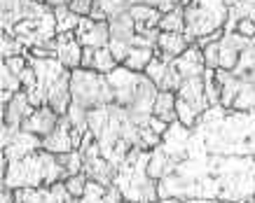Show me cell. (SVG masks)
Listing matches in <instances>:
<instances>
[{
	"label": "cell",
	"mask_w": 255,
	"mask_h": 203,
	"mask_svg": "<svg viewBox=\"0 0 255 203\" xmlns=\"http://www.w3.org/2000/svg\"><path fill=\"white\" fill-rule=\"evenodd\" d=\"M59 117H61V115L54 112L49 105H40V108H35V112H33L31 117L21 124V129L23 131H28V133H35V135H40V138H45V135H49V133L56 129Z\"/></svg>",
	"instance_id": "cell-18"
},
{
	"label": "cell",
	"mask_w": 255,
	"mask_h": 203,
	"mask_svg": "<svg viewBox=\"0 0 255 203\" xmlns=\"http://www.w3.org/2000/svg\"><path fill=\"white\" fill-rule=\"evenodd\" d=\"M152 115L159 119H164L166 124H173L178 119V112H176V94L173 91H159L155 101V110Z\"/></svg>",
	"instance_id": "cell-24"
},
{
	"label": "cell",
	"mask_w": 255,
	"mask_h": 203,
	"mask_svg": "<svg viewBox=\"0 0 255 203\" xmlns=\"http://www.w3.org/2000/svg\"><path fill=\"white\" fill-rule=\"evenodd\" d=\"M152 159V149H131L115 171V185L122 192L124 201L129 203H152L159 201V182H157L147 166Z\"/></svg>",
	"instance_id": "cell-5"
},
{
	"label": "cell",
	"mask_w": 255,
	"mask_h": 203,
	"mask_svg": "<svg viewBox=\"0 0 255 203\" xmlns=\"http://www.w3.org/2000/svg\"><path fill=\"white\" fill-rule=\"evenodd\" d=\"M38 149H42V138L21 129V131L14 133V135L2 145V154L12 161V159H21V156H26V154H33V152H38Z\"/></svg>",
	"instance_id": "cell-17"
},
{
	"label": "cell",
	"mask_w": 255,
	"mask_h": 203,
	"mask_svg": "<svg viewBox=\"0 0 255 203\" xmlns=\"http://www.w3.org/2000/svg\"><path fill=\"white\" fill-rule=\"evenodd\" d=\"M122 203H129V201H122ZM152 203H162V201H152Z\"/></svg>",
	"instance_id": "cell-41"
},
{
	"label": "cell",
	"mask_w": 255,
	"mask_h": 203,
	"mask_svg": "<svg viewBox=\"0 0 255 203\" xmlns=\"http://www.w3.org/2000/svg\"><path fill=\"white\" fill-rule=\"evenodd\" d=\"M82 52L85 47L80 45L75 33H59L56 35V59L68 68V70H78L82 68Z\"/></svg>",
	"instance_id": "cell-16"
},
{
	"label": "cell",
	"mask_w": 255,
	"mask_h": 203,
	"mask_svg": "<svg viewBox=\"0 0 255 203\" xmlns=\"http://www.w3.org/2000/svg\"><path fill=\"white\" fill-rule=\"evenodd\" d=\"M185 38L190 42L223 31L230 16L227 0H185Z\"/></svg>",
	"instance_id": "cell-7"
},
{
	"label": "cell",
	"mask_w": 255,
	"mask_h": 203,
	"mask_svg": "<svg viewBox=\"0 0 255 203\" xmlns=\"http://www.w3.org/2000/svg\"><path fill=\"white\" fill-rule=\"evenodd\" d=\"M216 203H234V201H216Z\"/></svg>",
	"instance_id": "cell-40"
},
{
	"label": "cell",
	"mask_w": 255,
	"mask_h": 203,
	"mask_svg": "<svg viewBox=\"0 0 255 203\" xmlns=\"http://www.w3.org/2000/svg\"><path fill=\"white\" fill-rule=\"evenodd\" d=\"M54 16H56V33H75V28L82 21V16L78 12H73L68 5L54 7Z\"/></svg>",
	"instance_id": "cell-27"
},
{
	"label": "cell",
	"mask_w": 255,
	"mask_h": 203,
	"mask_svg": "<svg viewBox=\"0 0 255 203\" xmlns=\"http://www.w3.org/2000/svg\"><path fill=\"white\" fill-rule=\"evenodd\" d=\"M52 9L54 7H49L45 0H2V33H12L16 24Z\"/></svg>",
	"instance_id": "cell-11"
},
{
	"label": "cell",
	"mask_w": 255,
	"mask_h": 203,
	"mask_svg": "<svg viewBox=\"0 0 255 203\" xmlns=\"http://www.w3.org/2000/svg\"><path fill=\"white\" fill-rule=\"evenodd\" d=\"M131 2L129 0H96L92 7V19L96 21H110L113 16L122 14V12H129Z\"/></svg>",
	"instance_id": "cell-23"
},
{
	"label": "cell",
	"mask_w": 255,
	"mask_h": 203,
	"mask_svg": "<svg viewBox=\"0 0 255 203\" xmlns=\"http://www.w3.org/2000/svg\"><path fill=\"white\" fill-rule=\"evenodd\" d=\"M94 2H96V0H73L68 7L73 9V12H78L80 16H89V14H92Z\"/></svg>",
	"instance_id": "cell-36"
},
{
	"label": "cell",
	"mask_w": 255,
	"mask_h": 203,
	"mask_svg": "<svg viewBox=\"0 0 255 203\" xmlns=\"http://www.w3.org/2000/svg\"><path fill=\"white\" fill-rule=\"evenodd\" d=\"M190 40L185 38V33H159V38H157V52L162 56H171V59H176V56L185 54L187 49H190Z\"/></svg>",
	"instance_id": "cell-22"
},
{
	"label": "cell",
	"mask_w": 255,
	"mask_h": 203,
	"mask_svg": "<svg viewBox=\"0 0 255 203\" xmlns=\"http://www.w3.org/2000/svg\"><path fill=\"white\" fill-rule=\"evenodd\" d=\"M14 35L19 42H23L28 49L33 47H42L45 42L54 40L59 33H56V16H54V9L52 12H45L40 16H33V19H26L21 24L14 26V31L9 33Z\"/></svg>",
	"instance_id": "cell-10"
},
{
	"label": "cell",
	"mask_w": 255,
	"mask_h": 203,
	"mask_svg": "<svg viewBox=\"0 0 255 203\" xmlns=\"http://www.w3.org/2000/svg\"><path fill=\"white\" fill-rule=\"evenodd\" d=\"M157 49L152 47H136L129 52V56L124 59L122 66H127L129 70H136V72H145V68L150 66V61L155 59Z\"/></svg>",
	"instance_id": "cell-25"
},
{
	"label": "cell",
	"mask_w": 255,
	"mask_h": 203,
	"mask_svg": "<svg viewBox=\"0 0 255 203\" xmlns=\"http://www.w3.org/2000/svg\"><path fill=\"white\" fill-rule=\"evenodd\" d=\"M122 201H124V196L115 185H113V187H106V185L94 182V180L87 182L85 194L80 199V203H122Z\"/></svg>",
	"instance_id": "cell-21"
},
{
	"label": "cell",
	"mask_w": 255,
	"mask_h": 203,
	"mask_svg": "<svg viewBox=\"0 0 255 203\" xmlns=\"http://www.w3.org/2000/svg\"><path fill=\"white\" fill-rule=\"evenodd\" d=\"M28 63L38 75V86L28 96L33 108L49 105L54 112L66 115L73 103V96H70V72L73 70H68L59 59H38L33 54H28Z\"/></svg>",
	"instance_id": "cell-4"
},
{
	"label": "cell",
	"mask_w": 255,
	"mask_h": 203,
	"mask_svg": "<svg viewBox=\"0 0 255 203\" xmlns=\"http://www.w3.org/2000/svg\"><path fill=\"white\" fill-rule=\"evenodd\" d=\"M16 203H19V201H16Z\"/></svg>",
	"instance_id": "cell-42"
},
{
	"label": "cell",
	"mask_w": 255,
	"mask_h": 203,
	"mask_svg": "<svg viewBox=\"0 0 255 203\" xmlns=\"http://www.w3.org/2000/svg\"><path fill=\"white\" fill-rule=\"evenodd\" d=\"M42 149L52 152V154H66V152L75 149V145H73V124H70L68 115H61L54 131L42 138Z\"/></svg>",
	"instance_id": "cell-15"
},
{
	"label": "cell",
	"mask_w": 255,
	"mask_h": 203,
	"mask_svg": "<svg viewBox=\"0 0 255 203\" xmlns=\"http://www.w3.org/2000/svg\"><path fill=\"white\" fill-rule=\"evenodd\" d=\"M227 7H230L227 24H237L241 19L255 21V0H227Z\"/></svg>",
	"instance_id": "cell-26"
},
{
	"label": "cell",
	"mask_w": 255,
	"mask_h": 203,
	"mask_svg": "<svg viewBox=\"0 0 255 203\" xmlns=\"http://www.w3.org/2000/svg\"><path fill=\"white\" fill-rule=\"evenodd\" d=\"M80 152H82V173H85L87 178L94 180V182H101L106 187H113L117 166L110 164L108 159L103 156V152H101L99 142H96L92 131L85 133V140L80 145Z\"/></svg>",
	"instance_id": "cell-9"
},
{
	"label": "cell",
	"mask_w": 255,
	"mask_h": 203,
	"mask_svg": "<svg viewBox=\"0 0 255 203\" xmlns=\"http://www.w3.org/2000/svg\"><path fill=\"white\" fill-rule=\"evenodd\" d=\"M204 86H206V98H209V105H220V84L216 79V70L206 66V72H204Z\"/></svg>",
	"instance_id": "cell-30"
},
{
	"label": "cell",
	"mask_w": 255,
	"mask_h": 203,
	"mask_svg": "<svg viewBox=\"0 0 255 203\" xmlns=\"http://www.w3.org/2000/svg\"><path fill=\"white\" fill-rule=\"evenodd\" d=\"M16 201L19 203H80V199L68 194L66 182H56L52 187L16 189Z\"/></svg>",
	"instance_id": "cell-13"
},
{
	"label": "cell",
	"mask_w": 255,
	"mask_h": 203,
	"mask_svg": "<svg viewBox=\"0 0 255 203\" xmlns=\"http://www.w3.org/2000/svg\"><path fill=\"white\" fill-rule=\"evenodd\" d=\"M0 203H16V189L2 185V192H0Z\"/></svg>",
	"instance_id": "cell-37"
},
{
	"label": "cell",
	"mask_w": 255,
	"mask_h": 203,
	"mask_svg": "<svg viewBox=\"0 0 255 203\" xmlns=\"http://www.w3.org/2000/svg\"><path fill=\"white\" fill-rule=\"evenodd\" d=\"M108 79L113 84V91H115V103H120L122 108L131 110L133 115H140V117L152 115L159 89L145 72L129 70L127 66L120 63L108 75Z\"/></svg>",
	"instance_id": "cell-6"
},
{
	"label": "cell",
	"mask_w": 255,
	"mask_h": 203,
	"mask_svg": "<svg viewBox=\"0 0 255 203\" xmlns=\"http://www.w3.org/2000/svg\"><path fill=\"white\" fill-rule=\"evenodd\" d=\"M162 203H216L213 199H159Z\"/></svg>",
	"instance_id": "cell-38"
},
{
	"label": "cell",
	"mask_w": 255,
	"mask_h": 203,
	"mask_svg": "<svg viewBox=\"0 0 255 203\" xmlns=\"http://www.w3.org/2000/svg\"><path fill=\"white\" fill-rule=\"evenodd\" d=\"M145 75L155 82L159 91H173V94H176L178 86H180V72H178L176 59L162 56L159 52H157L155 59H152L150 66L145 68Z\"/></svg>",
	"instance_id": "cell-12"
},
{
	"label": "cell",
	"mask_w": 255,
	"mask_h": 203,
	"mask_svg": "<svg viewBox=\"0 0 255 203\" xmlns=\"http://www.w3.org/2000/svg\"><path fill=\"white\" fill-rule=\"evenodd\" d=\"M2 63H5V66H7V68L14 72V75H21V72L26 70V66H28V54L9 56V59H2Z\"/></svg>",
	"instance_id": "cell-35"
},
{
	"label": "cell",
	"mask_w": 255,
	"mask_h": 203,
	"mask_svg": "<svg viewBox=\"0 0 255 203\" xmlns=\"http://www.w3.org/2000/svg\"><path fill=\"white\" fill-rule=\"evenodd\" d=\"M33 112H35V108H33V103L28 101L26 91L21 89L19 94H14V98H12L7 105H2V124L21 129V124L31 117Z\"/></svg>",
	"instance_id": "cell-19"
},
{
	"label": "cell",
	"mask_w": 255,
	"mask_h": 203,
	"mask_svg": "<svg viewBox=\"0 0 255 203\" xmlns=\"http://www.w3.org/2000/svg\"><path fill=\"white\" fill-rule=\"evenodd\" d=\"M70 173L56 161V154L38 149L21 159H12L7 171L2 173V185L12 189H31V187H52L56 182H66Z\"/></svg>",
	"instance_id": "cell-2"
},
{
	"label": "cell",
	"mask_w": 255,
	"mask_h": 203,
	"mask_svg": "<svg viewBox=\"0 0 255 203\" xmlns=\"http://www.w3.org/2000/svg\"><path fill=\"white\" fill-rule=\"evenodd\" d=\"M117 66H120V61L113 56L110 47H99V49L85 47V52H82V68H87V70H96V72H103V75H110Z\"/></svg>",
	"instance_id": "cell-20"
},
{
	"label": "cell",
	"mask_w": 255,
	"mask_h": 203,
	"mask_svg": "<svg viewBox=\"0 0 255 203\" xmlns=\"http://www.w3.org/2000/svg\"><path fill=\"white\" fill-rule=\"evenodd\" d=\"M0 52H2V59H9V56L28 54V47H26L23 42H19L14 35L2 33V35H0Z\"/></svg>",
	"instance_id": "cell-29"
},
{
	"label": "cell",
	"mask_w": 255,
	"mask_h": 203,
	"mask_svg": "<svg viewBox=\"0 0 255 203\" xmlns=\"http://www.w3.org/2000/svg\"><path fill=\"white\" fill-rule=\"evenodd\" d=\"M131 5H150V7H157L159 12H171L176 9L178 5H185V0H129Z\"/></svg>",
	"instance_id": "cell-33"
},
{
	"label": "cell",
	"mask_w": 255,
	"mask_h": 203,
	"mask_svg": "<svg viewBox=\"0 0 255 203\" xmlns=\"http://www.w3.org/2000/svg\"><path fill=\"white\" fill-rule=\"evenodd\" d=\"M87 182H89V178H87L85 173H78V175H70L66 180V189H68L70 196L82 199V194H85V189H87Z\"/></svg>",
	"instance_id": "cell-32"
},
{
	"label": "cell",
	"mask_w": 255,
	"mask_h": 203,
	"mask_svg": "<svg viewBox=\"0 0 255 203\" xmlns=\"http://www.w3.org/2000/svg\"><path fill=\"white\" fill-rule=\"evenodd\" d=\"M159 199H213L253 203L255 112L213 105L192 129L169 124L147 166Z\"/></svg>",
	"instance_id": "cell-1"
},
{
	"label": "cell",
	"mask_w": 255,
	"mask_h": 203,
	"mask_svg": "<svg viewBox=\"0 0 255 203\" xmlns=\"http://www.w3.org/2000/svg\"><path fill=\"white\" fill-rule=\"evenodd\" d=\"M75 38L82 47H108L110 45V24L108 21H96L92 16H82L80 26L75 28Z\"/></svg>",
	"instance_id": "cell-14"
},
{
	"label": "cell",
	"mask_w": 255,
	"mask_h": 203,
	"mask_svg": "<svg viewBox=\"0 0 255 203\" xmlns=\"http://www.w3.org/2000/svg\"><path fill=\"white\" fill-rule=\"evenodd\" d=\"M159 31L164 33H185V7L178 5L176 9H171L162 16L159 21Z\"/></svg>",
	"instance_id": "cell-28"
},
{
	"label": "cell",
	"mask_w": 255,
	"mask_h": 203,
	"mask_svg": "<svg viewBox=\"0 0 255 203\" xmlns=\"http://www.w3.org/2000/svg\"><path fill=\"white\" fill-rule=\"evenodd\" d=\"M56 161H59L70 175L82 173V152H80V147L73 149V152H66V154H56Z\"/></svg>",
	"instance_id": "cell-31"
},
{
	"label": "cell",
	"mask_w": 255,
	"mask_h": 203,
	"mask_svg": "<svg viewBox=\"0 0 255 203\" xmlns=\"http://www.w3.org/2000/svg\"><path fill=\"white\" fill-rule=\"evenodd\" d=\"M70 96H73V103H78L87 112L115 101V91L108 75L87 70V68H78L70 72Z\"/></svg>",
	"instance_id": "cell-8"
},
{
	"label": "cell",
	"mask_w": 255,
	"mask_h": 203,
	"mask_svg": "<svg viewBox=\"0 0 255 203\" xmlns=\"http://www.w3.org/2000/svg\"><path fill=\"white\" fill-rule=\"evenodd\" d=\"M220 105L237 112H255V42L241 52L232 70L218 68Z\"/></svg>",
	"instance_id": "cell-3"
},
{
	"label": "cell",
	"mask_w": 255,
	"mask_h": 203,
	"mask_svg": "<svg viewBox=\"0 0 255 203\" xmlns=\"http://www.w3.org/2000/svg\"><path fill=\"white\" fill-rule=\"evenodd\" d=\"M49 7H61V5H70L73 0H45Z\"/></svg>",
	"instance_id": "cell-39"
},
{
	"label": "cell",
	"mask_w": 255,
	"mask_h": 203,
	"mask_svg": "<svg viewBox=\"0 0 255 203\" xmlns=\"http://www.w3.org/2000/svg\"><path fill=\"white\" fill-rule=\"evenodd\" d=\"M204 59H206V66H209V68L218 70V66H220V40L204 47Z\"/></svg>",
	"instance_id": "cell-34"
}]
</instances>
